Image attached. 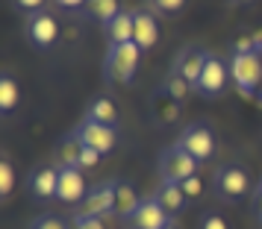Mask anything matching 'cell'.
Wrapping results in <instances>:
<instances>
[{
  "label": "cell",
  "mask_w": 262,
  "mask_h": 229,
  "mask_svg": "<svg viewBox=\"0 0 262 229\" xmlns=\"http://www.w3.org/2000/svg\"><path fill=\"white\" fill-rule=\"evenodd\" d=\"M227 85H230V62H224L221 56H215V53H209V59L203 65L201 80L194 85V91L201 97H218V94H224Z\"/></svg>",
  "instance_id": "cell-7"
},
{
  "label": "cell",
  "mask_w": 262,
  "mask_h": 229,
  "mask_svg": "<svg viewBox=\"0 0 262 229\" xmlns=\"http://www.w3.org/2000/svg\"><path fill=\"white\" fill-rule=\"evenodd\" d=\"M142 53L144 50L136 41H130V44H109L106 62H103L106 77L112 83H121V85L133 83V77H136L139 65H142Z\"/></svg>",
  "instance_id": "cell-1"
},
{
  "label": "cell",
  "mask_w": 262,
  "mask_h": 229,
  "mask_svg": "<svg viewBox=\"0 0 262 229\" xmlns=\"http://www.w3.org/2000/svg\"><path fill=\"white\" fill-rule=\"evenodd\" d=\"M177 147L186 150L194 162H209L215 156V133L206 123H189L177 138Z\"/></svg>",
  "instance_id": "cell-5"
},
{
  "label": "cell",
  "mask_w": 262,
  "mask_h": 229,
  "mask_svg": "<svg viewBox=\"0 0 262 229\" xmlns=\"http://www.w3.org/2000/svg\"><path fill=\"white\" fill-rule=\"evenodd\" d=\"M201 229H227V220L218 212H206L201 217Z\"/></svg>",
  "instance_id": "cell-25"
},
{
  "label": "cell",
  "mask_w": 262,
  "mask_h": 229,
  "mask_svg": "<svg viewBox=\"0 0 262 229\" xmlns=\"http://www.w3.org/2000/svg\"><path fill=\"white\" fill-rule=\"evenodd\" d=\"M27 41L38 50H50L56 41H59V21L56 15L41 9L36 15H27Z\"/></svg>",
  "instance_id": "cell-6"
},
{
  "label": "cell",
  "mask_w": 262,
  "mask_h": 229,
  "mask_svg": "<svg viewBox=\"0 0 262 229\" xmlns=\"http://www.w3.org/2000/svg\"><path fill=\"white\" fill-rule=\"evenodd\" d=\"M74 133H77V138H80L85 147H92V150H95V153H100V156L112 153V150H115V144H118V130H115V126L85 121V118H83V123H80Z\"/></svg>",
  "instance_id": "cell-8"
},
{
  "label": "cell",
  "mask_w": 262,
  "mask_h": 229,
  "mask_svg": "<svg viewBox=\"0 0 262 229\" xmlns=\"http://www.w3.org/2000/svg\"><path fill=\"white\" fill-rule=\"evenodd\" d=\"M27 229H71V223H65L59 215H38L36 220H30Z\"/></svg>",
  "instance_id": "cell-22"
},
{
  "label": "cell",
  "mask_w": 262,
  "mask_h": 229,
  "mask_svg": "<svg viewBox=\"0 0 262 229\" xmlns=\"http://www.w3.org/2000/svg\"><path fill=\"white\" fill-rule=\"evenodd\" d=\"M159 38V24H156V15H150L147 9L136 12V30H133V41L142 50H150Z\"/></svg>",
  "instance_id": "cell-14"
},
{
  "label": "cell",
  "mask_w": 262,
  "mask_h": 229,
  "mask_svg": "<svg viewBox=\"0 0 262 229\" xmlns=\"http://www.w3.org/2000/svg\"><path fill=\"white\" fill-rule=\"evenodd\" d=\"M183 191H186V197H191V194H198L201 191V180L198 176H191V180L183 182Z\"/></svg>",
  "instance_id": "cell-29"
},
{
  "label": "cell",
  "mask_w": 262,
  "mask_h": 229,
  "mask_svg": "<svg viewBox=\"0 0 262 229\" xmlns=\"http://www.w3.org/2000/svg\"><path fill=\"white\" fill-rule=\"evenodd\" d=\"M236 3H248V0H236Z\"/></svg>",
  "instance_id": "cell-32"
},
{
  "label": "cell",
  "mask_w": 262,
  "mask_h": 229,
  "mask_svg": "<svg viewBox=\"0 0 262 229\" xmlns=\"http://www.w3.org/2000/svg\"><path fill=\"white\" fill-rule=\"evenodd\" d=\"M139 197H136V191H133L130 182H115V212L124 217H133V212L139 209Z\"/></svg>",
  "instance_id": "cell-18"
},
{
  "label": "cell",
  "mask_w": 262,
  "mask_h": 229,
  "mask_svg": "<svg viewBox=\"0 0 262 229\" xmlns=\"http://www.w3.org/2000/svg\"><path fill=\"white\" fill-rule=\"evenodd\" d=\"M130 223H133V229H165L171 223V215L162 209V203L156 197H144L139 203V209L133 212Z\"/></svg>",
  "instance_id": "cell-12"
},
{
  "label": "cell",
  "mask_w": 262,
  "mask_h": 229,
  "mask_svg": "<svg viewBox=\"0 0 262 229\" xmlns=\"http://www.w3.org/2000/svg\"><path fill=\"white\" fill-rule=\"evenodd\" d=\"M45 3H48V0H15V6H18L21 12H27V15L41 12V9H45Z\"/></svg>",
  "instance_id": "cell-26"
},
{
  "label": "cell",
  "mask_w": 262,
  "mask_h": 229,
  "mask_svg": "<svg viewBox=\"0 0 262 229\" xmlns=\"http://www.w3.org/2000/svg\"><path fill=\"white\" fill-rule=\"evenodd\" d=\"M59 9L65 12H80V9H89V0H53Z\"/></svg>",
  "instance_id": "cell-27"
},
{
  "label": "cell",
  "mask_w": 262,
  "mask_h": 229,
  "mask_svg": "<svg viewBox=\"0 0 262 229\" xmlns=\"http://www.w3.org/2000/svg\"><path fill=\"white\" fill-rule=\"evenodd\" d=\"M27 188L33 194V200H56V191H59V168H36L27 180Z\"/></svg>",
  "instance_id": "cell-13"
},
{
  "label": "cell",
  "mask_w": 262,
  "mask_h": 229,
  "mask_svg": "<svg viewBox=\"0 0 262 229\" xmlns=\"http://www.w3.org/2000/svg\"><path fill=\"white\" fill-rule=\"evenodd\" d=\"M150 6H154L159 15H180L183 12V6H186V0H150Z\"/></svg>",
  "instance_id": "cell-23"
},
{
  "label": "cell",
  "mask_w": 262,
  "mask_h": 229,
  "mask_svg": "<svg viewBox=\"0 0 262 229\" xmlns=\"http://www.w3.org/2000/svg\"><path fill=\"white\" fill-rule=\"evenodd\" d=\"M85 121L115 126V123H118V109H115V103H112L109 97L97 94V97H92V103L85 106Z\"/></svg>",
  "instance_id": "cell-15"
},
{
  "label": "cell",
  "mask_w": 262,
  "mask_h": 229,
  "mask_svg": "<svg viewBox=\"0 0 262 229\" xmlns=\"http://www.w3.org/2000/svg\"><path fill=\"white\" fill-rule=\"evenodd\" d=\"M115 212V182H100L92 191L85 194L83 200V212L80 217H89V220H97V217Z\"/></svg>",
  "instance_id": "cell-11"
},
{
  "label": "cell",
  "mask_w": 262,
  "mask_h": 229,
  "mask_svg": "<svg viewBox=\"0 0 262 229\" xmlns=\"http://www.w3.org/2000/svg\"><path fill=\"white\" fill-rule=\"evenodd\" d=\"M156 200L162 203V209H165L168 215H177V212H183V206H186V191H183V185H177V182H162L159 185V191H156Z\"/></svg>",
  "instance_id": "cell-17"
},
{
  "label": "cell",
  "mask_w": 262,
  "mask_h": 229,
  "mask_svg": "<svg viewBox=\"0 0 262 229\" xmlns=\"http://www.w3.org/2000/svg\"><path fill=\"white\" fill-rule=\"evenodd\" d=\"M133 30H136V12L121 9L118 18L106 27L109 44H130V41H133Z\"/></svg>",
  "instance_id": "cell-16"
},
{
  "label": "cell",
  "mask_w": 262,
  "mask_h": 229,
  "mask_svg": "<svg viewBox=\"0 0 262 229\" xmlns=\"http://www.w3.org/2000/svg\"><path fill=\"white\" fill-rule=\"evenodd\" d=\"M259 197H262V182H259Z\"/></svg>",
  "instance_id": "cell-31"
},
{
  "label": "cell",
  "mask_w": 262,
  "mask_h": 229,
  "mask_svg": "<svg viewBox=\"0 0 262 229\" xmlns=\"http://www.w3.org/2000/svg\"><path fill=\"white\" fill-rule=\"evenodd\" d=\"M18 100H21V88H18V83L12 80V73H3V80H0V112L9 115V112L18 106Z\"/></svg>",
  "instance_id": "cell-20"
},
{
  "label": "cell",
  "mask_w": 262,
  "mask_h": 229,
  "mask_svg": "<svg viewBox=\"0 0 262 229\" xmlns=\"http://www.w3.org/2000/svg\"><path fill=\"white\" fill-rule=\"evenodd\" d=\"M118 12H121L118 0H89V15H92L95 21H100L103 30L118 18Z\"/></svg>",
  "instance_id": "cell-19"
},
{
  "label": "cell",
  "mask_w": 262,
  "mask_h": 229,
  "mask_svg": "<svg viewBox=\"0 0 262 229\" xmlns=\"http://www.w3.org/2000/svg\"><path fill=\"white\" fill-rule=\"evenodd\" d=\"M97 162H100V153H95L92 147H85V144H83V150H80V159H77V168H80V170L95 168Z\"/></svg>",
  "instance_id": "cell-24"
},
{
  "label": "cell",
  "mask_w": 262,
  "mask_h": 229,
  "mask_svg": "<svg viewBox=\"0 0 262 229\" xmlns=\"http://www.w3.org/2000/svg\"><path fill=\"white\" fill-rule=\"evenodd\" d=\"M212 188L224 203H238L250 191V173L242 165H221L212 176Z\"/></svg>",
  "instance_id": "cell-2"
},
{
  "label": "cell",
  "mask_w": 262,
  "mask_h": 229,
  "mask_svg": "<svg viewBox=\"0 0 262 229\" xmlns=\"http://www.w3.org/2000/svg\"><path fill=\"white\" fill-rule=\"evenodd\" d=\"M168 91H171L174 97H183L186 91H189V85L183 83V80H177V77L171 73V77H168Z\"/></svg>",
  "instance_id": "cell-28"
},
{
  "label": "cell",
  "mask_w": 262,
  "mask_h": 229,
  "mask_svg": "<svg viewBox=\"0 0 262 229\" xmlns=\"http://www.w3.org/2000/svg\"><path fill=\"white\" fill-rule=\"evenodd\" d=\"M198 165L201 162H194L186 150H180L174 144V147H168V150H162V156H159V176H162V182L183 185L186 180L198 176Z\"/></svg>",
  "instance_id": "cell-4"
},
{
  "label": "cell",
  "mask_w": 262,
  "mask_h": 229,
  "mask_svg": "<svg viewBox=\"0 0 262 229\" xmlns=\"http://www.w3.org/2000/svg\"><path fill=\"white\" fill-rule=\"evenodd\" d=\"M206 59H209V53H206L203 47H198V44L183 47L177 53L174 65H171V73H174L177 80H183L189 88H194L198 80H201V71H203V65H206Z\"/></svg>",
  "instance_id": "cell-9"
},
{
  "label": "cell",
  "mask_w": 262,
  "mask_h": 229,
  "mask_svg": "<svg viewBox=\"0 0 262 229\" xmlns=\"http://www.w3.org/2000/svg\"><path fill=\"white\" fill-rule=\"evenodd\" d=\"M85 194V180H83V170L71 168V165H59V191H56V200L65 206H83Z\"/></svg>",
  "instance_id": "cell-10"
},
{
  "label": "cell",
  "mask_w": 262,
  "mask_h": 229,
  "mask_svg": "<svg viewBox=\"0 0 262 229\" xmlns=\"http://www.w3.org/2000/svg\"><path fill=\"white\" fill-rule=\"evenodd\" d=\"M230 80L236 85L238 91H256V85L262 80V62L259 56L253 53V50H238L233 53V59H230Z\"/></svg>",
  "instance_id": "cell-3"
},
{
  "label": "cell",
  "mask_w": 262,
  "mask_h": 229,
  "mask_svg": "<svg viewBox=\"0 0 262 229\" xmlns=\"http://www.w3.org/2000/svg\"><path fill=\"white\" fill-rule=\"evenodd\" d=\"M12 185H15V170H12V162L3 156L0 162V194H3V200L12 194Z\"/></svg>",
  "instance_id": "cell-21"
},
{
  "label": "cell",
  "mask_w": 262,
  "mask_h": 229,
  "mask_svg": "<svg viewBox=\"0 0 262 229\" xmlns=\"http://www.w3.org/2000/svg\"><path fill=\"white\" fill-rule=\"evenodd\" d=\"M165 229H177V226H174V223H168V226H165Z\"/></svg>",
  "instance_id": "cell-30"
}]
</instances>
